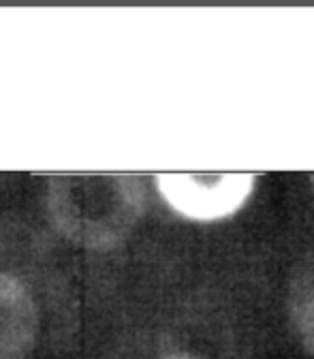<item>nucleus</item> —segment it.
I'll use <instances>...</instances> for the list:
<instances>
[{"label": "nucleus", "mask_w": 314, "mask_h": 359, "mask_svg": "<svg viewBox=\"0 0 314 359\" xmlns=\"http://www.w3.org/2000/svg\"><path fill=\"white\" fill-rule=\"evenodd\" d=\"M45 208L54 229L69 242L90 250H111L144 216L146 189L137 175H52L45 189Z\"/></svg>", "instance_id": "obj_1"}, {"label": "nucleus", "mask_w": 314, "mask_h": 359, "mask_svg": "<svg viewBox=\"0 0 314 359\" xmlns=\"http://www.w3.org/2000/svg\"><path fill=\"white\" fill-rule=\"evenodd\" d=\"M254 173H158L163 201L182 218L214 222L240 212L254 191Z\"/></svg>", "instance_id": "obj_2"}, {"label": "nucleus", "mask_w": 314, "mask_h": 359, "mask_svg": "<svg viewBox=\"0 0 314 359\" xmlns=\"http://www.w3.org/2000/svg\"><path fill=\"white\" fill-rule=\"evenodd\" d=\"M39 312L28 289L0 272V359H24L34 348Z\"/></svg>", "instance_id": "obj_3"}, {"label": "nucleus", "mask_w": 314, "mask_h": 359, "mask_svg": "<svg viewBox=\"0 0 314 359\" xmlns=\"http://www.w3.org/2000/svg\"><path fill=\"white\" fill-rule=\"evenodd\" d=\"M293 323L303 346L314 355V267L299 278L295 287Z\"/></svg>", "instance_id": "obj_4"}, {"label": "nucleus", "mask_w": 314, "mask_h": 359, "mask_svg": "<svg viewBox=\"0 0 314 359\" xmlns=\"http://www.w3.org/2000/svg\"><path fill=\"white\" fill-rule=\"evenodd\" d=\"M165 359H199V357H193V355H169Z\"/></svg>", "instance_id": "obj_5"}]
</instances>
